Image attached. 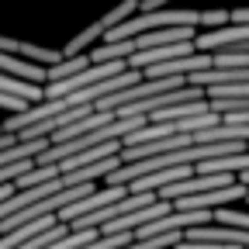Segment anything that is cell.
Masks as SVG:
<instances>
[{
    "instance_id": "obj_1",
    "label": "cell",
    "mask_w": 249,
    "mask_h": 249,
    "mask_svg": "<svg viewBox=\"0 0 249 249\" xmlns=\"http://www.w3.org/2000/svg\"><path fill=\"white\" fill-rule=\"evenodd\" d=\"M246 42H249V21H246V24L229 21V24H222V28H208V31H197V35H194L197 52H222V49L246 45Z\"/></svg>"
},
{
    "instance_id": "obj_2",
    "label": "cell",
    "mask_w": 249,
    "mask_h": 249,
    "mask_svg": "<svg viewBox=\"0 0 249 249\" xmlns=\"http://www.w3.org/2000/svg\"><path fill=\"white\" fill-rule=\"evenodd\" d=\"M114 118H118L114 111H93V114H87V118H80V121L66 124V128H59V132H55V135H49V139H52V145H55V142H70V139L90 135L93 128H101V124H107V121H114Z\"/></svg>"
},
{
    "instance_id": "obj_3",
    "label": "cell",
    "mask_w": 249,
    "mask_h": 249,
    "mask_svg": "<svg viewBox=\"0 0 249 249\" xmlns=\"http://www.w3.org/2000/svg\"><path fill=\"white\" fill-rule=\"evenodd\" d=\"M0 73H11V76H21L28 83H45V66H38V62L31 59H18L11 52H0Z\"/></svg>"
},
{
    "instance_id": "obj_4",
    "label": "cell",
    "mask_w": 249,
    "mask_h": 249,
    "mask_svg": "<svg viewBox=\"0 0 249 249\" xmlns=\"http://www.w3.org/2000/svg\"><path fill=\"white\" fill-rule=\"evenodd\" d=\"M118 166H121V152L107 156V160H97V163H90V166H83V170L62 173V180H66V187H73V183H90V180L107 177V173H111V170H118Z\"/></svg>"
},
{
    "instance_id": "obj_5",
    "label": "cell",
    "mask_w": 249,
    "mask_h": 249,
    "mask_svg": "<svg viewBox=\"0 0 249 249\" xmlns=\"http://www.w3.org/2000/svg\"><path fill=\"white\" fill-rule=\"evenodd\" d=\"M0 90L11 93V97L28 101V104L45 101V87H42V83H28V80H21V76H11V73H0Z\"/></svg>"
},
{
    "instance_id": "obj_6",
    "label": "cell",
    "mask_w": 249,
    "mask_h": 249,
    "mask_svg": "<svg viewBox=\"0 0 249 249\" xmlns=\"http://www.w3.org/2000/svg\"><path fill=\"white\" fill-rule=\"evenodd\" d=\"M90 66V55L87 52H80V55H62L55 66H49L45 73V83H59V80H66V76H73V73H80V70H87Z\"/></svg>"
},
{
    "instance_id": "obj_7",
    "label": "cell",
    "mask_w": 249,
    "mask_h": 249,
    "mask_svg": "<svg viewBox=\"0 0 249 249\" xmlns=\"http://www.w3.org/2000/svg\"><path fill=\"white\" fill-rule=\"evenodd\" d=\"M135 52V38H121V42H104L97 49H90V62H114V59H128Z\"/></svg>"
},
{
    "instance_id": "obj_8",
    "label": "cell",
    "mask_w": 249,
    "mask_h": 249,
    "mask_svg": "<svg viewBox=\"0 0 249 249\" xmlns=\"http://www.w3.org/2000/svg\"><path fill=\"white\" fill-rule=\"evenodd\" d=\"M101 35H104V24H101V21H93L90 28H83V31H80V35H73V42L62 49V55H80V52H87V49L97 42Z\"/></svg>"
},
{
    "instance_id": "obj_9",
    "label": "cell",
    "mask_w": 249,
    "mask_h": 249,
    "mask_svg": "<svg viewBox=\"0 0 249 249\" xmlns=\"http://www.w3.org/2000/svg\"><path fill=\"white\" fill-rule=\"evenodd\" d=\"M139 4H142V0H121V4H118L114 11H107V14L101 18V24H104V31H111V28H118L121 21H128V18H135V11H139Z\"/></svg>"
},
{
    "instance_id": "obj_10",
    "label": "cell",
    "mask_w": 249,
    "mask_h": 249,
    "mask_svg": "<svg viewBox=\"0 0 249 249\" xmlns=\"http://www.w3.org/2000/svg\"><path fill=\"white\" fill-rule=\"evenodd\" d=\"M35 156H28V160H18V163H7V166H0V187L4 183H18L28 170H35Z\"/></svg>"
},
{
    "instance_id": "obj_11",
    "label": "cell",
    "mask_w": 249,
    "mask_h": 249,
    "mask_svg": "<svg viewBox=\"0 0 249 249\" xmlns=\"http://www.w3.org/2000/svg\"><path fill=\"white\" fill-rule=\"evenodd\" d=\"M214 225H235L249 232V214L246 211H232V208H218L214 211Z\"/></svg>"
},
{
    "instance_id": "obj_12",
    "label": "cell",
    "mask_w": 249,
    "mask_h": 249,
    "mask_svg": "<svg viewBox=\"0 0 249 249\" xmlns=\"http://www.w3.org/2000/svg\"><path fill=\"white\" fill-rule=\"evenodd\" d=\"M232 21V11H222V7H214V11H201V28H222Z\"/></svg>"
},
{
    "instance_id": "obj_13",
    "label": "cell",
    "mask_w": 249,
    "mask_h": 249,
    "mask_svg": "<svg viewBox=\"0 0 249 249\" xmlns=\"http://www.w3.org/2000/svg\"><path fill=\"white\" fill-rule=\"evenodd\" d=\"M21 142V135L18 132H0V149H7V145H18Z\"/></svg>"
},
{
    "instance_id": "obj_14",
    "label": "cell",
    "mask_w": 249,
    "mask_h": 249,
    "mask_svg": "<svg viewBox=\"0 0 249 249\" xmlns=\"http://www.w3.org/2000/svg\"><path fill=\"white\" fill-rule=\"evenodd\" d=\"M163 4H170V0H142V4H139V11H160Z\"/></svg>"
},
{
    "instance_id": "obj_15",
    "label": "cell",
    "mask_w": 249,
    "mask_h": 249,
    "mask_svg": "<svg viewBox=\"0 0 249 249\" xmlns=\"http://www.w3.org/2000/svg\"><path fill=\"white\" fill-rule=\"evenodd\" d=\"M239 183H246V187H249V170H242V173H239Z\"/></svg>"
},
{
    "instance_id": "obj_16",
    "label": "cell",
    "mask_w": 249,
    "mask_h": 249,
    "mask_svg": "<svg viewBox=\"0 0 249 249\" xmlns=\"http://www.w3.org/2000/svg\"><path fill=\"white\" fill-rule=\"evenodd\" d=\"M0 132H4V124H0Z\"/></svg>"
},
{
    "instance_id": "obj_17",
    "label": "cell",
    "mask_w": 249,
    "mask_h": 249,
    "mask_svg": "<svg viewBox=\"0 0 249 249\" xmlns=\"http://www.w3.org/2000/svg\"><path fill=\"white\" fill-rule=\"evenodd\" d=\"M246 201H249V197H246Z\"/></svg>"
}]
</instances>
